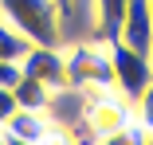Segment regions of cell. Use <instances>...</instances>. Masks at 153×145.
I'll return each instance as SVG.
<instances>
[{"label":"cell","mask_w":153,"mask_h":145,"mask_svg":"<svg viewBox=\"0 0 153 145\" xmlns=\"http://www.w3.org/2000/svg\"><path fill=\"white\" fill-rule=\"evenodd\" d=\"M0 20L36 47H63L59 36V0H0Z\"/></svg>","instance_id":"cell-1"},{"label":"cell","mask_w":153,"mask_h":145,"mask_svg":"<svg viewBox=\"0 0 153 145\" xmlns=\"http://www.w3.org/2000/svg\"><path fill=\"white\" fill-rule=\"evenodd\" d=\"M67 51V82L82 90H110L114 71H110V43L90 39V43H71Z\"/></svg>","instance_id":"cell-2"},{"label":"cell","mask_w":153,"mask_h":145,"mask_svg":"<svg viewBox=\"0 0 153 145\" xmlns=\"http://www.w3.org/2000/svg\"><path fill=\"white\" fill-rule=\"evenodd\" d=\"M110 71H114V90L134 102L145 86L153 82V55L134 51V47H126V43L114 39L110 43Z\"/></svg>","instance_id":"cell-3"},{"label":"cell","mask_w":153,"mask_h":145,"mask_svg":"<svg viewBox=\"0 0 153 145\" xmlns=\"http://www.w3.org/2000/svg\"><path fill=\"white\" fill-rule=\"evenodd\" d=\"M59 36L63 47L98 39V0H59Z\"/></svg>","instance_id":"cell-4"},{"label":"cell","mask_w":153,"mask_h":145,"mask_svg":"<svg viewBox=\"0 0 153 145\" xmlns=\"http://www.w3.org/2000/svg\"><path fill=\"white\" fill-rule=\"evenodd\" d=\"M86 106H90V90H82L75 82H63L47 94V118H51V126L75 133L86 122Z\"/></svg>","instance_id":"cell-5"},{"label":"cell","mask_w":153,"mask_h":145,"mask_svg":"<svg viewBox=\"0 0 153 145\" xmlns=\"http://www.w3.org/2000/svg\"><path fill=\"white\" fill-rule=\"evenodd\" d=\"M118 43L153 55V8L149 0H126V16L118 27Z\"/></svg>","instance_id":"cell-6"},{"label":"cell","mask_w":153,"mask_h":145,"mask_svg":"<svg viewBox=\"0 0 153 145\" xmlns=\"http://www.w3.org/2000/svg\"><path fill=\"white\" fill-rule=\"evenodd\" d=\"M24 75H32V78H39L43 86H63L67 82V51L63 47H36L32 43V51L24 55Z\"/></svg>","instance_id":"cell-7"},{"label":"cell","mask_w":153,"mask_h":145,"mask_svg":"<svg viewBox=\"0 0 153 145\" xmlns=\"http://www.w3.org/2000/svg\"><path fill=\"white\" fill-rule=\"evenodd\" d=\"M4 133L24 137V141H43L51 133V118H47V110H24V106H16L8 114V122H4Z\"/></svg>","instance_id":"cell-8"},{"label":"cell","mask_w":153,"mask_h":145,"mask_svg":"<svg viewBox=\"0 0 153 145\" xmlns=\"http://www.w3.org/2000/svg\"><path fill=\"white\" fill-rule=\"evenodd\" d=\"M12 94H16V106H24V110H47L51 86H43V82L32 78V75H24V78L12 86Z\"/></svg>","instance_id":"cell-9"},{"label":"cell","mask_w":153,"mask_h":145,"mask_svg":"<svg viewBox=\"0 0 153 145\" xmlns=\"http://www.w3.org/2000/svg\"><path fill=\"white\" fill-rule=\"evenodd\" d=\"M122 16H126V0H98V39L102 43L118 39Z\"/></svg>","instance_id":"cell-10"},{"label":"cell","mask_w":153,"mask_h":145,"mask_svg":"<svg viewBox=\"0 0 153 145\" xmlns=\"http://www.w3.org/2000/svg\"><path fill=\"white\" fill-rule=\"evenodd\" d=\"M27 51H32V43H27L12 24L0 20V63H24Z\"/></svg>","instance_id":"cell-11"},{"label":"cell","mask_w":153,"mask_h":145,"mask_svg":"<svg viewBox=\"0 0 153 145\" xmlns=\"http://www.w3.org/2000/svg\"><path fill=\"white\" fill-rule=\"evenodd\" d=\"M98 145H149V129H145L137 118H130L126 126H118V129H110L106 137H98Z\"/></svg>","instance_id":"cell-12"},{"label":"cell","mask_w":153,"mask_h":145,"mask_svg":"<svg viewBox=\"0 0 153 145\" xmlns=\"http://www.w3.org/2000/svg\"><path fill=\"white\" fill-rule=\"evenodd\" d=\"M134 118H137L145 129H153V82H149L145 90L134 98Z\"/></svg>","instance_id":"cell-13"},{"label":"cell","mask_w":153,"mask_h":145,"mask_svg":"<svg viewBox=\"0 0 153 145\" xmlns=\"http://www.w3.org/2000/svg\"><path fill=\"white\" fill-rule=\"evenodd\" d=\"M20 78H24V67H20V63H0V86H8V90H12Z\"/></svg>","instance_id":"cell-14"},{"label":"cell","mask_w":153,"mask_h":145,"mask_svg":"<svg viewBox=\"0 0 153 145\" xmlns=\"http://www.w3.org/2000/svg\"><path fill=\"white\" fill-rule=\"evenodd\" d=\"M43 145H79V141H75V133H71V129H59V126H51V133L43 137Z\"/></svg>","instance_id":"cell-15"},{"label":"cell","mask_w":153,"mask_h":145,"mask_svg":"<svg viewBox=\"0 0 153 145\" xmlns=\"http://www.w3.org/2000/svg\"><path fill=\"white\" fill-rule=\"evenodd\" d=\"M16 110V94L8 90V86H0V126L8 122V114Z\"/></svg>","instance_id":"cell-16"},{"label":"cell","mask_w":153,"mask_h":145,"mask_svg":"<svg viewBox=\"0 0 153 145\" xmlns=\"http://www.w3.org/2000/svg\"><path fill=\"white\" fill-rule=\"evenodd\" d=\"M8 145H43V141H24V137H12L8 133Z\"/></svg>","instance_id":"cell-17"},{"label":"cell","mask_w":153,"mask_h":145,"mask_svg":"<svg viewBox=\"0 0 153 145\" xmlns=\"http://www.w3.org/2000/svg\"><path fill=\"white\" fill-rule=\"evenodd\" d=\"M0 145H8V133H4V126H0Z\"/></svg>","instance_id":"cell-18"},{"label":"cell","mask_w":153,"mask_h":145,"mask_svg":"<svg viewBox=\"0 0 153 145\" xmlns=\"http://www.w3.org/2000/svg\"><path fill=\"white\" fill-rule=\"evenodd\" d=\"M149 145H153V129H149Z\"/></svg>","instance_id":"cell-19"},{"label":"cell","mask_w":153,"mask_h":145,"mask_svg":"<svg viewBox=\"0 0 153 145\" xmlns=\"http://www.w3.org/2000/svg\"><path fill=\"white\" fill-rule=\"evenodd\" d=\"M149 8H153V0H149Z\"/></svg>","instance_id":"cell-20"}]
</instances>
